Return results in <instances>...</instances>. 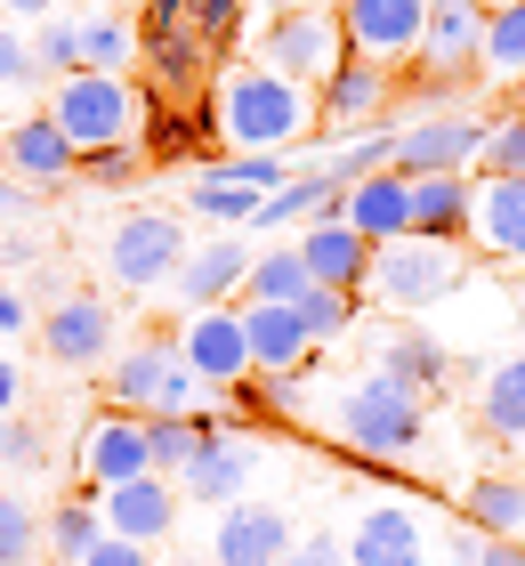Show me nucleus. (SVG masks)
I'll use <instances>...</instances> for the list:
<instances>
[{"instance_id": "26", "label": "nucleus", "mask_w": 525, "mask_h": 566, "mask_svg": "<svg viewBox=\"0 0 525 566\" xmlns=\"http://www.w3.org/2000/svg\"><path fill=\"white\" fill-rule=\"evenodd\" d=\"M243 307V332H251V365L259 373H300L315 340H307V316L300 307H267V300H234Z\"/></svg>"}, {"instance_id": "5", "label": "nucleus", "mask_w": 525, "mask_h": 566, "mask_svg": "<svg viewBox=\"0 0 525 566\" xmlns=\"http://www.w3.org/2000/svg\"><path fill=\"white\" fill-rule=\"evenodd\" d=\"M420 405L429 397H412L405 380H388V373H364L356 389H339V437H348L356 453H412L420 446Z\"/></svg>"}, {"instance_id": "51", "label": "nucleus", "mask_w": 525, "mask_h": 566, "mask_svg": "<svg viewBox=\"0 0 525 566\" xmlns=\"http://www.w3.org/2000/svg\"><path fill=\"white\" fill-rule=\"evenodd\" d=\"M0 332H33V307H24V292H0Z\"/></svg>"}, {"instance_id": "53", "label": "nucleus", "mask_w": 525, "mask_h": 566, "mask_svg": "<svg viewBox=\"0 0 525 566\" xmlns=\"http://www.w3.org/2000/svg\"><path fill=\"white\" fill-rule=\"evenodd\" d=\"M477 566H525V543H485Z\"/></svg>"}, {"instance_id": "27", "label": "nucleus", "mask_w": 525, "mask_h": 566, "mask_svg": "<svg viewBox=\"0 0 525 566\" xmlns=\"http://www.w3.org/2000/svg\"><path fill=\"white\" fill-rule=\"evenodd\" d=\"M469 211H477V178H469V170H437V178H412V235H437V243H469Z\"/></svg>"}, {"instance_id": "30", "label": "nucleus", "mask_w": 525, "mask_h": 566, "mask_svg": "<svg viewBox=\"0 0 525 566\" xmlns=\"http://www.w3.org/2000/svg\"><path fill=\"white\" fill-rule=\"evenodd\" d=\"M146 73H154V106L162 97H202V73H210V49L202 33H146Z\"/></svg>"}, {"instance_id": "4", "label": "nucleus", "mask_w": 525, "mask_h": 566, "mask_svg": "<svg viewBox=\"0 0 525 566\" xmlns=\"http://www.w3.org/2000/svg\"><path fill=\"white\" fill-rule=\"evenodd\" d=\"M461 275H469V251H461V243L405 235V243H380V251H372V283H364V292H380L397 316H420V307L453 300Z\"/></svg>"}, {"instance_id": "22", "label": "nucleus", "mask_w": 525, "mask_h": 566, "mask_svg": "<svg viewBox=\"0 0 525 566\" xmlns=\"http://www.w3.org/2000/svg\"><path fill=\"white\" fill-rule=\"evenodd\" d=\"M300 260L324 292H364V283H372V243H364L348 219H315L300 235Z\"/></svg>"}, {"instance_id": "13", "label": "nucleus", "mask_w": 525, "mask_h": 566, "mask_svg": "<svg viewBox=\"0 0 525 566\" xmlns=\"http://www.w3.org/2000/svg\"><path fill=\"white\" fill-rule=\"evenodd\" d=\"M292 518L267 502H234L219 526H210V566H283L292 558Z\"/></svg>"}, {"instance_id": "34", "label": "nucleus", "mask_w": 525, "mask_h": 566, "mask_svg": "<svg viewBox=\"0 0 525 566\" xmlns=\"http://www.w3.org/2000/svg\"><path fill=\"white\" fill-rule=\"evenodd\" d=\"M210 429H234L219 413H187V421H146V453H154V470L162 478H187L195 470V453L210 446Z\"/></svg>"}, {"instance_id": "58", "label": "nucleus", "mask_w": 525, "mask_h": 566, "mask_svg": "<svg viewBox=\"0 0 525 566\" xmlns=\"http://www.w3.org/2000/svg\"><path fill=\"white\" fill-rule=\"evenodd\" d=\"M477 9H485V17H493V9H510V0H477Z\"/></svg>"}, {"instance_id": "38", "label": "nucleus", "mask_w": 525, "mask_h": 566, "mask_svg": "<svg viewBox=\"0 0 525 566\" xmlns=\"http://www.w3.org/2000/svg\"><path fill=\"white\" fill-rule=\"evenodd\" d=\"M485 82H525V0H510V9H493L485 24Z\"/></svg>"}, {"instance_id": "31", "label": "nucleus", "mask_w": 525, "mask_h": 566, "mask_svg": "<svg viewBox=\"0 0 525 566\" xmlns=\"http://www.w3.org/2000/svg\"><path fill=\"white\" fill-rule=\"evenodd\" d=\"M477 421L493 446H525V356H502L477 389Z\"/></svg>"}, {"instance_id": "36", "label": "nucleus", "mask_w": 525, "mask_h": 566, "mask_svg": "<svg viewBox=\"0 0 525 566\" xmlns=\"http://www.w3.org/2000/svg\"><path fill=\"white\" fill-rule=\"evenodd\" d=\"M49 551H57V566H82L97 543H105V518H97V494H73V502H57L49 510Z\"/></svg>"}, {"instance_id": "44", "label": "nucleus", "mask_w": 525, "mask_h": 566, "mask_svg": "<svg viewBox=\"0 0 525 566\" xmlns=\"http://www.w3.org/2000/svg\"><path fill=\"white\" fill-rule=\"evenodd\" d=\"M477 178H525V122L517 114H493V138H485Z\"/></svg>"}, {"instance_id": "11", "label": "nucleus", "mask_w": 525, "mask_h": 566, "mask_svg": "<svg viewBox=\"0 0 525 566\" xmlns=\"http://www.w3.org/2000/svg\"><path fill=\"white\" fill-rule=\"evenodd\" d=\"M73 470H82V494H105V485L146 478V470H154V453H146V421L105 405V413L82 429V446H73Z\"/></svg>"}, {"instance_id": "56", "label": "nucleus", "mask_w": 525, "mask_h": 566, "mask_svg": "<svg viewBox=\"0 0 525 566\" xmlns=\"http://www.w3.org/2000/svg\"><path fill=\"white\" fill-rule=\"evenodd\" d=\"M510 114H517V122H525V82H517V90H510Z\"/></svg>"}, {"instance_id": "6", "label": "nucleus", "mask_w": 525, "mask_h": 566, "mask_svg": "<svg viewBox=\"0 0 525 566\" xmlns=\"http://www.w3.org/2000/svg\"><path fill=\"white\" fill-rule=\"evenodd\" d=\"M259 65L283 73V82L324 90L339 65H348V33H339V9H292L259 24Z\"/></svg>"}, {"instance_id": "52", "label": "nucleus", "mask_w": 525, "mask_h": 566, "mask_svg": "<svg viewBox=\"0 0 525 566\" xmlns=\"http://www.w3.org/2000/svg\"><path fill=\"white\" fill-rule=\"evenodd\" d=\"M24 202H33V187H24V178H9V170H0V219H17Z\"/></svg>"}, {"instance_id": "25", "label": "nucleus", "mask_w": 525, "mask_h": 566, "mask_svg": "<svg viewBox=\"0 0 525 566\" xmlns=\"http://www.w3.org/2000/svg\"><path fill=\"white\" fill-rule=\"evenodd\" d=\"M469 243L493 251V260H517V268H525V178H477Z\"/></svg>"}, {"instance_id": "24", "label": "nucleus", "mask_w": 525, "mask_h": 566, "mask_svg": "<svg viewBox=\"0 0 525 566\" xmlns=\"http://www.w3.org/2000/svg\"><path fill=\"white\" fill-rule=\"evenodd\" d=\"M356 227L364 243H405L412 235V178L405 170H380V178H364V187H348V211H339Z\"/></svg>"}, {"instance_id": "40", "label": "nucleus", "mask_w": 525, "mask_h": 566, "mask_svg": "<svg viewBox=\"0 0 525 566\" xmlns=\"http://www.w3.org/2000/svg\"><path fill=\"white\" fill-rule=\"evenodd\" d=\"M300 316H307V340L315 348H339L356 332V292H324V283H315V292L300 300Z\"/></svg>"}, {"instance_id": "35", "label": "nucleus", "mask_w": 525, "mask_h": 566, "mask_svg": "<svg viewBox=\"0 0 525 566\" xmlns=\"http://www.w3.org/2000/svg\"><path fill=\"white\" fill-rule=\"evenodd\" d=\"M397 138H405V122H364V130L348 138V146H339L332 154V178H339V187H364V178H380V170H397Z\"/></svg>"}, {"instance_id": "32", "label": "nucleus", "mask_w": 525, "mask_h": 566, "mask_svg": "<svg viewBox=\"0 0 525 566\" xmlns=\"http://www.w3.org/2000/svg\"><path fill=\"white\" fill-rule=\"evenodd\" d=\"M259 202H267V195L234 187V178H219V170H202L195 187H187V211L210 227V235H234V227H251V219H259Z\"/></svg>"}, {"instance_id": "21", "label": "nucleus", "mask_w": 525, "mask_h": 566, "mask_svg": "<svg viewBox=\"0 0 525 566\" xmlns=\"http://www.w3.org/2000/svg\"><path fill=\"white\" fill-rule=\"evenodd\" d=\"M339 211H348V187H339V178L324 170V163H315L307 178H292V187H283V195H267V202H259V219H251V235H292V227H300V235H307V227L315 219H339Z\"/></svg>"}, {"instance_id": "48", "label": "nucleus", "mask_w": 525, "mask_h": 566, "mask_svg": "<svg viewBox=\"0 0 525 566\" xmlns=\"http://www.w3.org/2000/svg\"><path fill=\"white\" fill-rule=\"evenodd\" d=\"M82 566H154V558H146V543H122V534H105V543H97Z\"/></svg>"}, {"instance_id": "45", "label": "nucleus", "mask_w": 525, "mask_h": 566, "mask_svg": "<svg viewBox=\"0 0 525 566\" xmlns=\"http://www.w3.org/2000/svg\"><path fill=\"white\" fill-rule=\"evenodd\" d=\"M0 470H17V478H33V470H49V437L33 429V421H0Z\"/></svg>"}, {"instance_id": "41", "label": "nucleus", "mask_w": 525, "mask_h": 566, "mask_svg": "<svg viewBox=\"0 0 525 566\" xmlns=\"http://www.w3.org/2000/svg\"><path fill=\"white\" fill-rule=\"evenodd\" d=\"M41 82H49V73L33 57V33H24V24H0V97H24Z\"/></svg>"}, {"instance_id": "18", "label": "nucleus", "mask_w": 525, "mask_h": 566, "mask_svg": "<svg viewBox=\"0 0 525 566\" xmlns=\"http://www.w3.org/2000/svg\"><path fill=\"white\" fill-rule=\"evenodd\" d=\"M397 114V73L388 65H364V57H348L324 82V130L339 138V130H364V122H388Z\"/></svg>"}, {"instance_id": "23", "label": "nucleus", "mask_w": 525, "mask_h": 566, "mask_svg": "<svg viewBox=\"0 0 525 566\" xmlns=\"http://www.w3.org/2000/svg\"><path fill=\"white\" fill-rule=\"evenodd\" d=\"M251 283V251L234 235H210L202 251H187V268H178V300L187 307H234Z\"/></svg>"}, {"instance_id": "20", "label": "nucleus", "mask_w": 525, "mask_h": 566, "mask_svg": "<svg viewBox=\"0 0 525 566\" xmlns=\"http://www.w3.org/2000/svg\"><path fill=\"white\" fill-rule=\"evenodd\" d=\"M372 373H388V380H405L412 397H437V389H453V348L437 340V332H420V324H405L397 316V332H380V365Z\"/></svg>"}, {"instance_id": "54", "label": "nucleus", "mask_w": 525, "mask_h": 566, "mask_svg": "<svg viewBox=\"0 0 525 566\" xmlns=\"http://www.w3.org/2000/svg\"><path fill=\"white\" fill-rule=\"evenodd\" d=\"M9 413H17V373L0 365V421H9Z\"/></svg>"}, {"instance_id": "15", "label": "nucleus", "mask_w": 525, "mask_h": 566, "mask_svg": "<svg viewBox=\"0 0 525 566\" xmlns=\"http://www.w3.org/2000/svg\"><path fill=\"white\" fill-rule=\"evenodd\" d=\"M0 170L24 178V187H65V178L82 170V154H73V138L49 114H17L9 130H0Z\"/></svg>"}, {"instance_id": "3", "label": "nucleus", "mask_w": 525, "mask_h": 566, "mask_svg": "<svg viewBox=\"0 0 525 566\" xmlns=\"http://www.w3.org/2000/svg\"><path fill=\"white\" fill-rule=\"evenodd\" d=\"M105 397H114V413H138V421H187V413H202V380H195L187 356H178V340H146V348L114 356Z\"/></svg>"}, {"instance_id": "7", "label": "nucleus", "mask_w": 525, "mask_h": 566, "mask_svg": "<svg viewBox=\"0 0 525 566\" xmlns=\"http://www.w3.org/2000/svg\"><path fill=\"white\" fill-rule=\"evenodd\" d=\"M105 268H114L122 292L178 283V268H187V227L170 211H129V219H114V235H105Z\"/></svg>"}, {"instance_id": "47", "label": "nucleus", "mask_w": 525, "mask_h": 566, "mask_svg": "<svg viewBox=\"0 0 525 566\" xmlns=\"http://www.w3.org/2000/svg\"><path fill=\"white\" fill-rule=\"evenodd\" d=\"M283 566H348V543H339V534H300Z\"/></svg>"}, {"instance_id": "19", "label": "nucleus", "mask_w": 525, "mask_h": 566, "mask_svg": "<svg viewBox=\"0 0 525 566\" xmlns=\"http://www.w3.org/2000/svg\"><path fill=\"white\" fill-rule=\"evenodd\" d=\"M251 478H259V446H251L243 429H210V446L195 453V470L178 478V485H187L195 502H219V510H234V502L251 494Z\"/></svg>"}, {"instance_id": "55", "label": "nucleus", "mask_w": 525, "mask_h": 566, "mask_svg": "<svg viewBox=\"0 0 525 566\" xmlns=\"http://www.w3.org/2000/svg\"><path fill=\"white\" fill-rule=\"evenodd\" d=\"M251 9H275V17H292V9H315V0H251Z\"/></svg>"}, {"instance_id": "14", "label": "nucleus", "mask_w": 525, "mask_h": 566, "mask_svg": "<svg viewBox=\"0 0 525 566\" xmlns=\"http://www.w3.org/2000/svg\"><path fill=\"white\" fill-rule=\"evenodd\" d=\"M97 518H105V534L154 551V543L170 534V518H178V478L146 470V478H129V485H105V494H97Z\"/></svg>"}, {"instance_id": "28", "label": "nucleus", "mask_w": 525, "mask_h": 566, "mask_svg": "<svg viewBox=\"0 0 525 566\" xmlns=\"http://www.w3.org/2000/svg\"><path fill=\"white\" fill-rule=\"evenodd\" d=\"M461 518L485 534V543H525V478L510 470H485V478H469V494H461Z\"/></svg>"}, {"instance_id": "42", "label": "nucleus", "mask_w": 525, "mask_h": 566, "mask_svg": "<svg viewBox=\"0 0 525 566\" xmlns=\"http://www.w3.org/2000/svg\"><path fill=\"white\" fill-rule=\"evenodd\" d=\"M243 9H251V0H195V9H187V24L202 33V49H210V57L243 41Z\"/></svg>"}, {"instance_id": "12", "label": "nucleus", "mask_w": 525, "mask_h": 566, "mask_svg": "<svg viewBox=\"0 0 525 566\" xmlns=\"http://www.w3.org/2000/svg\"><path fill=\"white\" fill-rule=\"evenodd\" d=\"M485 9L477 0H429V41H420V65L412 73H437V82H469L485 73Z\"/></svg>"}, {"instance_id": "9", "label": "nucleus", "mask_w": 525, "mask_h": 566, "mask_svg": "<svg viewBox=\"0 0 525 566\" xmlns=\"http://www.w3.org/2000/svg\"><path fill=\"white\" fill-rule=\"evenodd\" d=\"M178 356H187L195 380H202V389H219V397H234V389L259 373V365H251L243 307H195V316L178 324Z\"/></svg>"}, {"instance_id": "46", "label": "nucleus", "mask_w": 525, "mask_h": 566, "mask_svg": "<svg viewBox=\"0 0 525 566\" xmlns=\"http://www.w3.org/2000/svg\"><path fill=\"white\" fill-rule=\"evenodd\" d=\"M146 170H154V163H146V146H114V154H90V163H82L90 187H138Z\"/></svg>"}, {"instance_id": "57", "label": "nucleus", "mask_w": 525, "mask_h": 566, "mask_svg": "<svg viewBox=\"0 0 525 566\" xmlns=\"http://www.w3.org/2000/svg\"><path fill=\"white\" fill-rule=\"evenodd\" d=\"M105 9H122V17H129V9H146V0H105Z\"/></svg>"}, {"instance_id": "50", "label": "nucleus", "mask_w": 525, "mask_h": 566, "mask_svg": "<svg viewBox=\"0 0 525 566\" xmlns=\"http://www.w3.org/2000/svg\"><path fill=\"white\" fill-rule=\"evenodd\" d=\"M187 9L195 0H146V33H187Z\"/></svg>"}, {"instance_id": "60", "label": "nucleus", "mask_w": 525, "mask_h": 566, "mask_svg": "<svg viewBox=\"0 0 525 566\" xmlns=\"http://www.w3.org/2000/svg\"><path fill=\"white\" fill-rule=\"evenodd\" d=\"M315 9H324V0H315Z\"/></svg>"}, {"instance_id": "10", "label": "nucleus", "mask_w": 525, "mask_h": 566, "mask_svg": "<svg viewBox=\"0 0 525 566\" xmlns=\"http://www.w3.org/2000/svg\"><path fill=\"white\" fill-rule=\"evenodd\" d=\"M493 138V114H420L397 138V170L405 178H437V170H477Z\"/></svg>"}, {"instance_id": "29", "label": "nucleus", "mask_w": 525, "mask_h": 566, "mask_svg": "<svg viewBox=\"0 0 525 566\" xmlns=\"http://www.w3.org/2000/svg\"><path fill=\"white\" fill-rule=\"evenodd\" d=\"M138 65H146V33H138V17H122V9H90V17H82V73H114V82H129Z\"/></svg>"}, {"instance_id": "1", "label": "nucleus", "mask_w": 525, "mask_h": 566, "mask_svg": "<svg viewBox=\"0 0 525 566\" xmlns=\"http://www.w3.org/2000/svg\"><path fill=\"white\" fill-rule=\"evenodd\" d=\"M210 130L227 138V154H307V138L324 130V90L283 82L267 65H227L210 97Z\"/></svg>"}, {"instance_id": "59", "label": "nucleus", "mask_w": 525, "mask_h": 566, "mask_svg": "<svg viewBox=\"0 0 525 566\" xmlns=\"http://www.w3.org/2000/svg\"><path fill=\"white\" fill-rule=\"evenodd\" d=\"M170 566H202V558H170Z\"/></svg>"}, {"instance_id": "8", "label": "nucleus", "mask_w": 525, "mask_h": 566, "mask_svg": "<svg viewBox=\"0 0 525 566\" xmlns=\"http://www.w3.org/2000/svg\"><path fill=\"white\" fill-rule=\"evenodd\" d=\"M339 33H348V57L364 65H420V41H429V0H339Z\"/></svg>"}, {"instance_id": "2", "label": "nucleus", "mask_w": 525, "mask_h": 566, "mask_svg": "<svg viewBox=\"0 0 525 566\" xmlns=\"http://www.w3.org/2000/svg\"><path fill=\"white\" fill-rule=\"evenodd\" d=\"M57 130L73 138V154H114V146H138L146 138V114H154V90L138 82H114V73H73V82L49 90V106H41Z\"/></svg>"}, {"instance_id": "43", "label": "nucleus", "mask_w": 525, "mask_h": 566, "mask_svg": "<svg viewBox=\"0 0 525 566\" xmlns=\"http://www.w3.org/2000/svg\"><path fill=\"white\" fill-rule=\"evenodd\" d=\"M41 543H49V534H41V518H33V510H24L17 494H0V566H24Z\"/></svg>"}, {"instance_id": "39", "label": "nucleus", "mask_w": 525, "mask_h": 566, "mask_svg": "<svg viewBox=\"0 0 525 566\" xmlns=\"http://www.w3.org/2000/svg\"><path fill=\"white\" fill-rule=\"evenodd\" d=\"M33 57H41V73H49V90L57 82H73L82 73V17H49V24H33Z\"/></svg>"}, {"instance_id": "16", "label": "nucleus", "mask_w": 525, "mask_h": 566, "mask_svg": "<svg viewBox=\"0 0 525 566\" xmlns=\"http://www.w3.org/2000/svg\"><path fill=\"white\" fill-rule=\"evenodd\" d=\"M41 348L57 356V365H105L114 356V307H105L97 292H65L57 307L41 316Z\"/></svg>"}, {"instance_id": "49", "label": "nucleus", "mask_w": 525, "mask_h": 566, "mask_svg": "<svg viewBox=\"0 0 525 566\" xmlns=\"http://www.w3.org/2000/svg\"><path fill=\"white\" fill-rule=\"evenodd\" d=\"M57 9L65 0H0V24H24V33H33V24H49Z\"/></svg>"}, {"instance_id": "33", "label": "nucleus", "mask_w": 525, "mask_h": 566, "mask_svg": "<svg viewBox=\"0 0 525 566\" xmlns=\"http://www.w3.org/2000/svg\"><path fill=\"white\" fill-rule=\"evenodd\" d=\"M315 292V275L300 260V243H275V251H259L251 260V283H243V300H267V307H300Z\"/></svg>"}, {"instance_id": "17", "label": "nucleus", "mask_w": 525, "mask_h": 566, "mask_svg": "<svg viewBox=\"0 0 525 566\" xmlns=\"http://www.w3.org/2000/svg\"><path fill=\"white\" fill-rule=\"evenodd\" d=\"M348 566H429V526H420V510H405V502L364 510L356 534H348Z\"/></svg>"}, {"instance_id": "37", "label": "nucleus", "mask_w": 525, "mask_h": 566, "mask_svg": "<svg viewBox=\"0 0 525 566\" xmlns=\"http://www.w3.org/2000/svg\"><path fill=\"white\" fill-rule=\"evenodd\" d=\"M138 146H146V163H187V154H202V146H210V106H195V114H170V106H154Z\"/></svg>"}]
</instances>
